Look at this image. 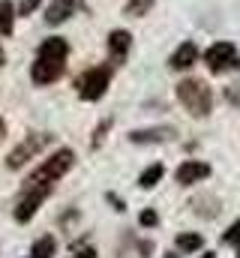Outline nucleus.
Wrapping results in <instances>:
<instances>
[{"label": "nucleus", "instance_id": "f8f14e48", "mask_svg": "<svg viewBox=\"0 0 240 258\" xmlns=\"http://www.w3.org/2000/svg\"><path fill=\"white\" fill-rule=\"evenodd\" d=\"M75 3L78 0H51L45 9V24H63L69 15H75Z\"/></svg>", "mask_w": 240, "mask_h": 258}, {"label": "nucleus", "instance_id": "ddd939ff", "mask_svg": "<svg viewBox=\"0 0 240 258\" xmlns=\"http://www.w3.org/2000/svg\"><path fill=\"white\" fill-rule=\"evenodd\" d=\"M57 252V240L51 234H42L33 246H30V258H54Z\"/></svg>", "mask_w": 240, "mask_h": 258}, {"label": "nucleus", "instance_id": "6e6552de", "mask_svg": "<svg viewBox=\"0 0 240 258\" xmlns=\"http://www.w3.org/2000/svg\"><path fill=\"white\" fill-rule=\"evenodd\" d=\"M174 177H177L180 186H195V183H201V180L210 177V165L201 162V159H186V162H180Z\"/></svg>", "mask_w": 240, "mask_h": 258}, {"label": "nucleus", "instance_id": "4be33fe9", "mask_svg": "<svg viewBox=\"0 0 240 258\" xmlns=\"http://www.w3.org/2000/svg\"><path fill=\"white\" fill-rule=\"evenodd\" d=\"M72 258H99V255H96V249H93V246H81V249H75V252H72Z\"/></svg>", "mask_w": 240, "mask_h": 258}, {"label": "nucleus", "instance_id": "5701e85b", "mask_svg": "<svg viewBox=\"0 0 240 258\" xmlns=\"http://www.w3.org/2000/svg\"><path fill=\"white\" fill-rule=\"evenodd\" d=\"M105 198H108V201L114 204V210H126V204H123V201H120V198H117V195H114V192H108V195H105Z\"/></svg>", "mask_w": 240, "mask_h": 258}, {"label": "nucleus", "instance_id": "9b49d317", "mask_svg": "<svg viewBox=\"0 0 240 258\" xmlns=\"http://www.w3.org/2000/svg\"><path fill=\"white\" fill-rule=\"evenodd\" d=\"M177 132L171 126H153V129H132L129 141L132 144H159V141H171Z\"/></svg>", "mask_w": 240, "mask_h": 258}, {"label": "nucleus", "instance_id": "f3484780", "mask_svg": "<svg viewBox=\"0 0 240 258\" xmlns=\"http://www.w3.org/2000/svg\"><path fill=\"white\" fill-rule=\"evenodd\" d=\"M153 3H156V0H126L123 12H126V15H132V18H144V15L153 9Z\"/></svg>", "mask_w": 240, "mask_h": 258}, {"label": "nucleus", "instance_id": "b1692460", "mask_svg": "<svg viewBox=\"0 0 240 258\" xmlns=\"http://www.w3.org/2000/svg\"><path fill=\"white\" fill-rule=\"evenodd\" d=\"M3 63H6V54H3V45H0V69H3Z\"/></svg>", "mask_w": 240, "mask_h": 258}, {"label": "nucleus", "instance_id": "7ed1b4c3", "mask_svg": "<svg viewBox=\"0 0 240 258\" xmlns=\"http://www.w3.org/2000/svg\"><path fill=\"white\" fill-rule=\"evenodd\" d=\"M177 99L192 117H207L213 111V90L204 81H198V78H183L180 81Z\"/></svg>", "mask_w": 240, "mask_h": 258}, {"label": "nucleus", "instance_id": "aec40b11", "mask_svg": "<svg viewBox=\"0 0 240 258\" xmlns=\"http://www.w3.org/2000/svg\"><path fill=\"white\" fill-rule=\"evenodd\" d=\"M108 129H111V120H102V123L96 126V132H93V141H90V144H93V147H99V141L105 138V132H108Z\"/></svg>", "mask_w": 240, "mask_h": 258}, {"label": "nucleus", "instance_id": "39448f33", "mask_svg": "<svg viewBox=\"0 0 240 258\" xmlns=\"http://www.w3.org/2000/svg\"><path fill=\"white\" fill-rule=\"evenodd\" d=\"M204 63L213 75H225V72H234L240 66V51L234 42H213L207 51H204Z\"/></svg>", "mask_w": 240, "mask_h": 258}, {"label": "nucleus", "instance_id": "cd10ccee", "mask_svg": "<svg viewBox=\"0 0 240 258\" xmlns=\"http://www.w3.org/2000/svg\"><path fill=\"white\" fill-rule=\"evenodd\" d=\"M237 258H240V246H237Z\"/></svg>", "mask_w": 240, "mask_h": 258}, {"label": "nucleus", "instance_id": "bb28decb", "mask_svg": "<svg viewBox=\"0 0 240 258\" xmlns=\"http://www.w3.org/2000/svg\"><path fill=\"white\" fill-rule=\"evenodd\" d=\"M165 258H177V255H174V252H168V255H165Z\"/></svg>", "mask_w": 240, "mask_h": 258}, {"label": "nucleus", "instance_id": "4468645a", "mask_svg": "<svg viewBox=\"0 0 240 258\" xmlns=\"http://www.w3.org/2000/svg\"><path fill=\"white\" fill-rule=\"evenodd\" d=\"M162 174H165L162 162H153V165H147V168L141 171V177H138V186H141V189H153V186L162 180Z\"/></svg>", "mask_w": 240, "mask_h": 258}, {"label": "nucleus", "instance_id": "dca6fc26", "mask_svg": "<svg viewBox=\"0 0 240 258\" xmlns=\"http://www.w3.org/2000/svg\"><path fill=\"white\" fill-rule=\"evenodd\" d=\"M15 18H18L15 6H12L9 0H0V33H3V36H9V33H12V27H15Z\"/></svg>", "mask_w": 240, "mask_h": 258}, {"label": "nucleus", "instance_id": "412c9836", "mask_svg": "<svg viewBox=\"0 0 240 258\" xmlns=\"http://www.w3.org/2000/svg\"><path fill=\"white\" fill-rule=\"evenodd\" d=\"M39 3H42V0H21V3H18V15H30V12H36Z\"/></svg>", "mask_w": 240, "mask_h": 258}, {"label": "nucleus", "instance_id": "393cba45", "mask_svg": "<svg viewBox=\"0 0 240 258\" xmlns=\"http://www.w3.org/2000/svg\"><path fill=\"white\" fill-rule=\"evenodd\" d=\"M3 132H6V123H3V120H0V141H3Z\"/></svg>", "mask_w": 240, "mask_h": 258}, {"label": "nucleus", "instance_id": "0eeeda50", "mask_svg": "<svg viewBox=\"0 0 240 258\" xmlns=\"http://www.w3.org/2000/svg\"><path fill=\"white\" fill-rule=\"evenodd\" d=\"M48 189H24V195L18 198V204H15V210H12V216H15V222H30L33 216H36V210H39V204L48 198Z\"/></svg>", "mask_w": 240, "mask_h": 258}, {"label": "nucleus", "instance_id": "6ab92c4d", "mask_svg": "<svg viewBox=\"0 0 240 258\" xmlns=\"http://www.w3.org/2000/svg\"><path fill=\"white\" fill-rule=\"evenodd\" d=\"M222 243H228V246H240V219L237 222H231V228L222 234Z\"/></svg>", "mask_w": 240, "mask_h": 258}, {"label": "nucleus", "instance_id": "f257e3e1", "mask_svg": "<svg viewBox=\"0 0 240 258\" xmlns=\"http://www.w3.org/2000/svg\"><path fill=\"white\" fill-rule=\"evenodd\" d=\"M66 57H69V45L66 39L51 36L39 45L36 51V60L30 63V78L36 87H45V84H54L60 75L66 72Z\"/></svg>", "mask_w": 240, "mask_h": 258}, {"label": "nucleus", "instance_id": "f03ea898", "mask_svg": "<svg viewBox=\"0 0 240 258\" xmlns=\"http://www.w3.org/2000/svg\"><path fill=\"white\" fill-rule=\"evenodd\" d=\"M72 165H75V153L69 147H60L39 168L30 171V177L24 180V189H48V192H54V183L66 171H72Z\"/></svg>", "mask_w": 240, "mask_h": 258}, {"label": "nucleus", "instance_id": "2eb2a0df", "mask_svg": "<svg viewBox=\"0 0 240 258\" xmlns=\"http://www.w3.org/2000/svg\"><path fill=\"white\" fill-rule=\"evenodd\" d=\"M174 246H177L180 252H198V249L204 246V237H201L198 231H186V234H177Z\"/></svg>", "mask_w": 240, "mask_h": 258}, {"label": "nucleus", "instance_id": "20e7f679", "mask_svg": "<svg viewBox=\"0 0 240 258\" xmlns=\"http://www.w3.org/2000/svg\"><path fill=\"white\" fill-rule=\"evenodd\" d=\"M108 84H111V69H108V66H93V69H87V72H81V75L75 78L78 99H84V102L102 99L105 90H108Z\"/></svg>", "mask_w": 240, "mask_h": 258}, {"label": "nucleus", "instance_id": "a878e982", "mask_svg": "<svg viewBox=\"0 0 240 258\" xmlns=\"http://www.w3.org/2000/svg\"><path fill=\"white\" fill-rule=\"evenodd\" d=\"M201 258H216V252H201Z\"/></svg>", "mask_w": 240, "mask_h": 258}, {"label": "nucleus", "instance_id": "9d476101", "mask_svg": "<svg viewBox=\"0 0 240 258\" xmlns=\"http://www.w3.org/2000/svg\"><path fill=\"white\" fill-rule=\"evenodd\" d=\"M195 63H198V45H195V42H180L177 48L171 51V57H168V66L177 69V72L192 69Z\"/></svg>", "mask_w": 240, "mask_h": 258}, {"label": "nucleus", "instance_id": "423d86ee", "mask_svg": "<svg viewBox=\"0 0 240 258\" xmlns=\"http://www.w3.org/2000/svg\"><path fill=\"white\" fill-rule=\"evenodd\" d=\"M51 144V135L48 132H33V135H27L18 147H12V153L6 156V168H12V171H18V168H24L33 156H39V150H45Z\"/></svg>", "mask_w": 240, "mask_h": 258}, {"label": "nucleus", "instance_id": "a211bd4d", "mask_svg": "<svg viewBox=\"0 0 240 258\" xmlns=\"http://www.w3.org/2000/svg\"><path fill=\"white\" fill-rule=\"evenodd\" d=\"M156 222H159V213H156L153 207H147V210L138 213V225H141V228H156Z\"/></svg>", "mask_w": 240, "mask_h": 258}, {"label": "nucleus", "instance_id": "1a4fd4ad", "mask_svg": "<svg viewBox=\"0 0 240 258\" xmlns=\"http://www.w3.org/2000/svg\"><path fill=\"white\" fill-rule=\"evenodd\" d=\"M129 48H132V33L129 30H111L108 33V54H111L114 66H120L129 57Z\"/></svg>", "mask_w": 240, "mask_h": 258}]
</instances>
